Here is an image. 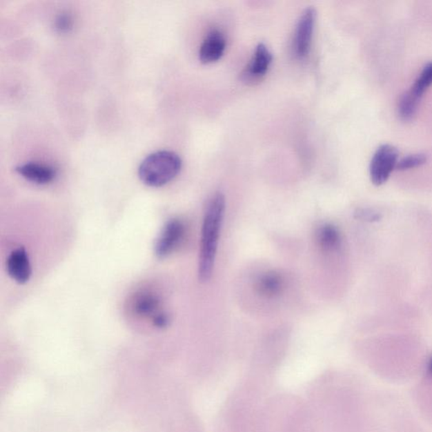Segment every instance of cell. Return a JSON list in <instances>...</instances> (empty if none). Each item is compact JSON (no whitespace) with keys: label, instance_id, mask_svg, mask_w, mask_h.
<instances>
[{"label":"cell","instance_id":"obj_14","mask_svg":"<svg viewBox=\"0 0 432 432\" xmlns=\"http://www.w3.org/2000/svg\"><path fill=\"white\" fill-rule=\"evenodd\" d=\"M427 158L423 154H415L408 155V157L401 159L397 162L396 169L400 170H409L418 168L426 162Z\"/></svg>","mask_w":432,"mask_h":432},{"label":"cell","instance_id":"obj_15","mask_svg":"<svg viewBox=\"0 0 432 432\" xmlns=\"http://www.w3.org/2000/svg\"><path fill=\"white\" fill-rule=\"evenodd\" d=\"M355 217L356 219H362V221L366 222H377L381 219L382 216L377 212H373L370 210H357L355 211Z\"/></svg>","mask_w":432,"mask_h":432},{"label":"cell","instance_id":"obj_17","mask_svg":"<svg viewBox=\"0 0 432 432\" xmlns=\"http://www.w3.org/2000/svg\"><path fill=\"white\" fill-rule=\"evenodd\" d=\"M428 371L432 374V357L430 360L429 365H428Z\"/></svg>","mask_w":432,"mask_h":432},{"label":"cell","instance_id":"obj_9","mask_svg":"<svg viewBox=\"0 0 432 432\" xmlns=\"http://www.w3.org/2000/svg\"><path fill=\"white\" fill-rule=\"evenodd\" d=\"M226 40L221 31L212 30L207 34L199 48V59L204 63L217 61L226 50Z\"/></svg>","mask_w":432,"mask_h":432},{"label":"cell","instance_id":"obj_16","mask_svg":"<svg viewBox=\"0 0 432 432\" xmlns=\"http://www.w3.org/2000/svg\"><path fill=\"white\" fill-rule=\"evenodd\" d=\"M72 18L70 14H62L57 18L55 26L59 32H68L72 28Z\"/></svg>","mask_w":432,"mask_h":432},{"label":"cell","instance_id":"obj_4","mask_svg":"<svg viewBox=\"0 0 432 432\" xmlns=\"http://www.w3.org/2000/svg\"><path fill=\"white\" fill-rule=\"evenodd\" d=\"M399 162V150L390 145L378 148L371 159L370 176L373 184L376 186L384 184L396 169Z\"/></svg>","mask_w":432,"mask_h":432},{"label":"cell","instance_id":"obj_1","mask_svg":"<svg viewBox=\"0 0 432 432\" xmlns=\"http://www.w3.org/2000/svg\"><path fill=\"white\" fill-rule=\"evenodd\" d=\"M226 210V199L221 193H215L208 204L201 232L199 257V279L206 282L213 273L217 255L219 235Z\"/></svg>","mask_w":432,"mask_h":432},{"label":"cell","instance_id":"obj_5","mask_svg":"<svg viewBox=\"0 0 432 432\" xmlns=\"http://www.w3.org/2000/svg\"><path fill=\"white\" fill-rule=\"evenodd\" d=\"M315 21L316 11L313 8L306 9L299 19L293 41V50L295 58L303 59L308 55Z\"/></svg>","mask_w":432,"mask_h":432},{"label":"cell","instance_id":"obj_3","mask_svg":"<svg viewBox=\"0 0 432 432\" xmlns=\"http://www.w3.org/2000/svg\"><path fill=\"white\" fill-rule=\"evenodd\" d=\"M128 313L137 321L150 322L155 328L168 327V314L163 309L162 298L157 291L142 287L128 298Z\"/></svg>","mask_w":432,"mask_h":432},{"label":"cell","instance_id":"obj_7","mask_svg":"<svg viewBox=\"0 0 432 432\" xmlns=\"http://www.w3.org/2000/svg\"><path fill=\"white\" fill-rule=\"evenodd\" d=\"M272 59V54L266 45L264 43L257 45L255 55L242 72V79L246 82L259 81L266 75Z\"/></svg>","mask_w":432,"mask_h":432},{"label":"cell","instance_id":"obj_12","mask_svg":"<svg viewBox=\"0 0 432 432\" xmlns=\"http://www.w3.org/2000/svg\"><path fill=\"white\" fill-rule=\"evenodd\" d=\"M316 240L318 246L324 251H335L340 247L341 235L335 226L324 224L317 230Z\"/></svg>","mask_w":432,"mask_h":432},{"label":"cell","instance_id":"obj_11","mask_svg":"<svg viewBox=\"0 0 432 432\" xmlns=\"http://www.w3.org/2000/svg\"><path fill=\"white\" fill-rule=\"evenodd\" d=\"M257 293L264 297L275 298L283 293L285 279L276 271H268L261 275L256 282Z\"/></svg>","mask_w":432,"mask_h":432},{"label":"cell","instance_id":"obj_2","mask_svg":"<svg viewBox=\"0 0 432 432\" xmlns=\"http://www.w3.org/2000/svg\"><path fill=\"white\" fill-rule=\"evenodd\" d=\"M181 168V160L173 151L160 150L148 155L140 164V180L150 187H161L175 178Z\"/></svg>","mask_w":432,"mask_h":432},{"label":"cell","instance_id":"obj_10","mask_svg":"<svg viewBox=\"0 0 432 432\" xmlns=\"http://www.w3.org/2000/svg\"><path fill=\"white\" fill-rule=\"evenodd\" d=\"M16 170L25 179L37 185L50 184L57 175L55 169L52 166L37 162L25 163L18 166Z\"/></svg>","mask_w":432,"mask_h":432},{"label":"cell","instance_id":"obj_13","mask_svg":"<svg viewBox=\"0 0 432 432\" xmlns=\"http://www.w3.org/2000/svg\"><path fill=\"white\" fill-rule=\"evenodd\" d=\"M432 85V62L424 67L422 73L415 79L414 85L408 92L404 94L409 99L414 100L416 104H420L423 94Z\"/></svg>","mask_w":432,"mask_h":432},{"label":"cell","instance_id":"obj_8","mask_svg":"<svg viewBox=\"0 0 432 432\" xmlns=\"http://www.w3.org/2000/svg\"><path fill=\"white\" fill-rule=\"evenodd\" d=\"M6 270L10 278L21 285L29 282L32 276V265L28 252L19 248L10 253L7 259Z\"/></svg>","mask_w":432,"mask_h":432},{"label":"cell","instance_id":"obj_6","mask_svg":"<svg viewBox=\"0 0 432 432\" xmlns=\"http://www.w3.org/2000/svg\"><path fill=\"white\" fill-rule=\"evenodd\" d=\"M186 233L184 222L172 219L163 227L155 246V253L159 259H164L173 253L183 241Z\"/></svg>","mask_w":432,"mask_h":432}]
</instances>
